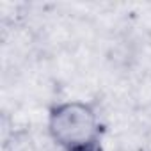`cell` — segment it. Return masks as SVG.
Returning <instances> with one entry per match:
<instances>
[{"mask_svg": "<svg viewBox=\"0 0 151 151\" xmlns=\"http://www.w3.org/2000/svg\"><path fill=\"white\" fill-rule=\"evenodd\" d=\"M46 130L50 139L64 151L100 146V114L89 101L68 100L53 105L48 112Z\"/></svg>", "mask_w": 151, "mask_h": 151, "instance_id": "obj_1", "label": "cell"}]
</instances>
